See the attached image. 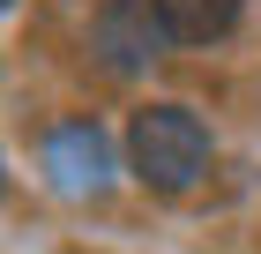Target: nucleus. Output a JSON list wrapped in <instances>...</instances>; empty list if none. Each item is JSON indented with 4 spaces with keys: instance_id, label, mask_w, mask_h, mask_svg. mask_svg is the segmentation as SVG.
<instances>
[{
    "instance_id": "7ed1b4c3",
    "label": "nucleus",
    "mask_w": 261,
    "mask_h": 254,
    "mask_svg": "<svg viewBox=\"0 0 261 254\" xmlns=\"http://www.w3.org/2000/svg\"><path fill=\"white\" fill-rule=\"evenodd\" d=\"M112 135H105L97 120H67V127H53L45 135V179L60 187L67 202H97L105 187H112Z\"/></svg>"
},
{
    "instance_id": "39448f33",
    "label": "nucleus",
    "mask_w": 261,
    "mask_h": 254,
    "mask_svg": "<svg viewBox=\"0 0 261 254\" xmlns=\"http://www.w3.org/2000/svg\"><path fill=\"white\" fill-rule=\"evenodd\" d=\"M0 8H8V0H0Z\"/></svg>"
},
{
    "instance_id": "20e7f679",
    "label": "nucleus",
    "mask_w": 261,
    "mask_h": 254,
    "mask_svg": "<svg viewBox=\"0 0 261 254\" xmlns=\"http://www.w3.org/2000/svg\"><path fill=\"white\" fill-rule=\"evenodd\" d=\"M239 8L246 0H157L172 45H217V38H231V30H239Z\"/></svg>"
},
{
    "instance_id": "f03ea898",
    "label": "nucleus",
    "mask_w": 261,
    "mask_h": 254,
    "mask_svg": "<svg viewBox=\"0 0 261 254\" xmlns=\"http://www.w3.org/2000/svg\"><path fill=\"white\" fill-rule=\"evenodd\" d=\"M90 45L112 75H142V67H157L172 53V30H164L157 0H105L97 22H90Z\"/></svg>"
},
{
    "instance_id": "f257e3e1",
    "label": "nucleus",
    "mask_w": 261,
    "mask_h": 254,
    "mask_svg": "<svg viewBox=\"0 0 261 254\" xmlns=\"http://www.w3.org/2000/svg\"><path fill=\"white\" fill-rule=\"evenodd\" d=\"M127 172L157 195H187L209 172V127L187 105H142L127 127Z\"/></svg>"
}]
</instances>
